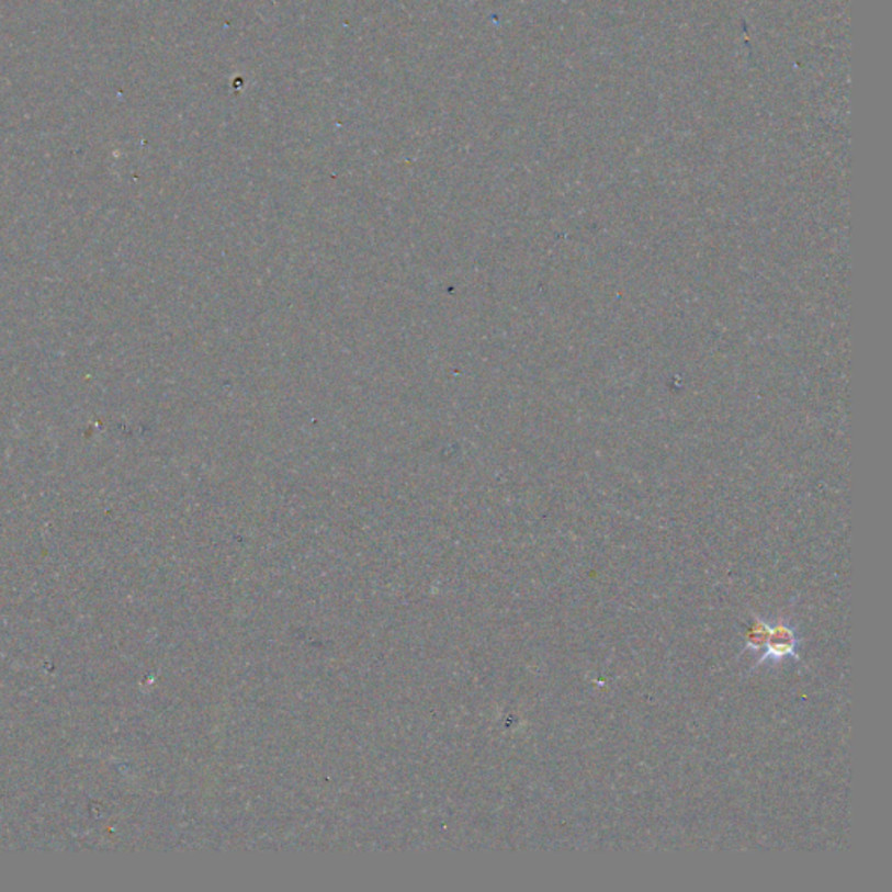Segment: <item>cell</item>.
<instances>
[{
  "label": "cell",
  "mask_w": 892,
  "mask_h": 892,
  "mask_svg": "<svg viewBox=\"0 0 892 892\" xmlns=\"http://www.w3.org/2000/svg\"><path fill=\"white\" fill-rule=\"evenodd\" d=\"M800 640L797 636L795 628L790 622L779 619L776 626L770 628L769 640H767L764 656L757 664L781 663L784 659H799Z\"/></svg>",
  "instance_id": "6da1fadb"
},
{
  "label": "cell",
  "mask_w": 892,
  "mask_h": 892,
  "mask_svg": "<svg viewBox=\"0 0 892 892\" xmlns=\"http://www.w3.org/2000/svg\"><path fill=\"white\" fill-rule=\"evenodd\" d=\"M770 624L764 619L758 618L757 613H752V624L746 630V645L745 651L761 652L766 648L767 640H769Z\"/></svg>",
  "instance_id": "7a4b0ae2"
}]
</instances>
